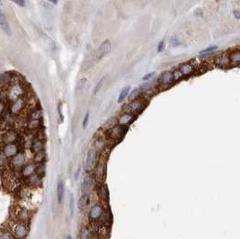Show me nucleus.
<instances>
[{
	"label": "nucleus",
	"instance_id": "obj_1",
	"mask_svg": "<svg viewBox=\"0 0 240 239\" xmlns=\"http://www.w3.org/2000/svg\"><path fill=\"white\" fill-rule=\"evenodd\" d=\"M10 229L15 235L17 239H25L29 235V227L26 224V222L23 221H16L15 222Z\"/></svg>",
	"mask_w": 240,
	"mask_h": 239
},
{
	"label": "nucleus",
	"instance_id": "obj_2",
	"mask_svg": "<svg viewBox=\"0 0 240 239\" xmlns=\"http://www.w3.org/2000/svg\"><path fill=\"white\" fill-rule=\"evenodd\" d=\"M145 103L144 101H140V100H136L133 102H129V103H127L123 110L125 112L127 113H131V114H138L139 112H141L144 109H145Z\"/></svg>",
	"mask_w": 240,
	"mask_h": 239
},
{
	"label": "nucleus",
	"instance_id": "obj_3",
	"mask_svg": "<svg viewBox=\"0 0 240 239\" xmlns=\"http://www.w3.org/2000/svg\"><path fill=\"white\" fill-rule=\"evenodd\" d=\"M98 152L97 149L96 148H92L88 151L87 157H86V160H85V169L87 171H92L94 170L97 165V161H98Z\"/></svg>",
	"mask_w": 240,
	"mask_h": 239
},
{
	"label": "nucleus",
	"instance_id": "obj_4",
	"mask_svg": "<svg viewBox=\"0 0 240 239\" xmlns=\"http://www.w3.org/2000/svg\"><path fill=\"white\" fill-rule=\"evenodd\" d=\"M104 212H105V210H104V206L101 203H96L95 205H93L91 207V208H90L88 217H89L90 220L98 221L101 219V218H103Z\"/></svg>",
	"mask_w": 240,
	"mask_h": 239
},
{
	"label": "nucleus",
	"instance_id": "obj_5",
	"mask_svg": "<svg viewBox=\"0 0 240 239\" xmlns=\"http://www.w3.org/2000/svg\"><path fill=\"white\" fill-rule=\"evenodd\" d=\"M126 131H127L126 126H123V125L119 124V125L114 126L111 130H109L108 133H109L110 138L116 140V139H122L123 138V136L125 135Z\"/></svg>",
	"mask_w": 240,
	"mask_h": 239
},
{
	"label": "nucleus",
	"instance_id": "obj_6",
	"mask_svg": "<svg viewBox=\"0 0 240 239\" xmlns=\"http://www.w3.org/2000/svg\"><path fill=\"white\" fill-rule=\"evenodd\" d=\"M19 153V146L16 143L5 144L2 147V155L7 158H12Z\"/></svg>",
	"mask_w": 240,
	"mask_h": 239
},
{
	"label": "nucleus",
	"instance_id": "obj_7",
	"mask_svg": "<svg viewBox=\"0 0 240 239\" xmlns=\"http://www.w3.org/2000/svg\"><path fill=\"white\" fill-rule=\"evenodd\" d=\"M111 48H112V45L109 41H105L104 42H103L96 50V52L95 55L96 61H99L100 59H102L110 51Z\"/></svg>",
	"mask_w": 240,
	"mask_h": 239
},
{
	"label": "nucleus",
	"instance_id": "obj_8",
	"mask_svg": "<svg viewBox=\"0 0 240 239\" xmlns=\"http://www.w3.org/2000/svg\"><path fill=\"white\" fill-rule=\"evenodd\" d=\"M25 162H26V159H25L24 154L19 152L17 155H15L14 157L11 158L10 165L15 169H22L25 165Z\"/></svg>",
	"mask_w": 240,
	"mask_h": 239
},
{
	"label": "nucleus",
	"instance_id": "obj_9",
	"mask_svg": "<svg viewBox=\"0 0 240 239\" xmlns=\"http://www.w3.org/2000/svg\"><path fill=\"white\" fill-rule=\"evenodd\" d=\"M18 139V133L14 130H7L2 133V142L3 144L15 143Z\"/></svg>",
	"mask_w": 240,
	"mask_h": 239
},
{
	"label": "nucleus",
	"instance_id": "obj_10",
	"mask_svg": "<svg viewBox=\"0 0 240 239\" xmlns=\"http://www.w3.org/2000/svg\"><path fill=\"white\" fill-rule=\"evenodd\" d=\"M37 166L38 165L35 164V163H32V164H27L25 165L22 169H21V172H22V174L24 176V177H29L31 176L34 173H36V171H37Z\"/></svg>",
	"mask_w": 240,
	"mask_h": 239
},
{
	"label": "nucleus",
	"instance_id": "obj_11",
	"mask_svg": "<svg viewBox=\"0 0 240 239\" xmlns=\"http://www.w3.org/2000/svg\"><path fill=\"white\" fill-rule=\"evenodd\" d=\"M135 119H136V115L125 112V113L122 114L121 116L119 117L118 122H119L120 125L126 126V125H129V124L132 123Z\"/></svg>",
	"mask_w": 240,
	"mask_h": 239
},
{
	"label": "nucleus",
	"instance_id": "obj_12",
	"mask_svg": "<svg viewBox=\"0 0 240 239\" xmlns=\"http://www.w3.org/2000/svg\"><path fill=\"white\" fill-rule=\"evenodd\" d=\"M0 26H1V29L2 31L8 36H11L12 33H11V29H10V26L5 17V15L4 13L1 11L0 12Z\"/></svg>",
	"mask_w": 240,
	"mask_h": 239
},
{
	"label": "nucleus",
	"instance_id": "obj_13",
	"mask_svg": "<svg viewBox=\"0 0 240 239\" xmlns=\"http://www.w3.org/2000/svg\"><path fill=\"white\" fill-rule=\"evenodd\" d=\"M43 148H44V144H43V140L42 139H40L38 138L37 137L33 140V144L31 146V149H32V152L34 154H36L38 152H41V151H43Z\"/></svg>",
	"mask_w": 240,
	"mask_h": 239
},
{
	"label": "nucleus",
	"instance_id": "obj_14",
	"mask_svg": "<svg viewBox=\"0 0 240 239\" xmlns=\"http://www.w3.org/2000/svg\"><path fill=\"white\" fill-rule=\"evenodd\" d=\"M26 182H28V184L32 187H37L42 184V177L38 173H34L31 176L26 178Z\"/></svg>",
	"mask_w": 240,
	"mask_h": 239
},
{
	"label": "nucleus",
	"instance_id": "obj_15",
	"mask_svg": "<svg viewBox=\"0 0 240 239\" xmlns=\"http://www.w3.org/2000/svg\"><path fill=\"white\" fill-rule=\"evenodd\" d=\"M93 184H94L93 176L90 173H87L84 177V180H83V183H82V191L83 192H87L90 188L93 186Z\"/></svg>",
	"mask_w": 240,
	"mask_h": 239
},
{
	"label": "nucleus",
	"instance_id": "obj_16",
	"mask_svg": "<svg viewBox=\"0 0 240 239\" xmlns=\"http://www.w3.org/2000/svg\"><path fill=\"white\" fill-rule=\"evenodd\" d=\"M174 80V79L173 73H171V72H169V71L165 72V73L161 76V77H160V82H161V84H162L163 85H165V86H169V85H171Z\"/></svg>",
	"mask_w": 240,
	"mask_h": 239
},
{
	"label": "nucleus",
	"instance_id": "obj_17",
	"mask_svg": "<svg viewBox=\"0 0 240 239\" xmlns=\"http://www.w3.org/2000/svg\"><path fill=\"white\" fill-rule=\"evenodd\" d=\"M64 191H65V184L62 180H59L57 184V199L58 203H61L64 197Z\"/></svg>",
	"mask_w": 240,
	"mask_h": 239
},
{
	"label": "nucleus",
	"instance_id": "obj_18",
	"mask_svg": "<svg viewBox=\"0 0 240 239\" xmlns=\"http://www.w3.org/2000/svg\"><path fill=\"white\" fill-rule=\"evenodd\" d=\"M89 203H90V197H89V195L86 194V193H84L79 198L77 205H78V208H80L81 211H85V208L88 207Z\"/></svg>",
	"mask_w": 240,
	"mask_h": 239
},
{
	"label": "nucleus",
	"instance_id": "obj_19",
	"mask_svg": "<svg viewBox=\"0 0 240 239\" xmlns=\"http://www.w3.org/2000/svg\"><path fill=\"white\" fill-rule=\"evenodd\" d=\"M228 57H229L230 64H233V65H240V50H233L229 54Z\"/></svg>",
	"mask_w": 240,
	"mask_h": 239
},
{
	"label": "nucleus",
	"instance_id": "obj_20",
	"mask_svg": "<svg viewBox=\"0 0 240 239\" xmlns=\"http://www.w3.org/2000/svg\"><path fill=\"white\" fill-rule=\"evenodd\" d=\"M0 239H17L10 228L2 227L0 232Z\"/></svg>",
	"mask_w": 240,
	"mask_h": 239
},
{
	"label": "nucleus",
	"instance_id": "obj_21",
	"mask_svg": "<svg viewBox=\"0 0 240 239\" xmlns=\"http://www.w3.org/2000/svg\"><path fill=\"white\" fill-rule=\"evenodd\" d=\"M179 70L182 72V74L184 76H188V75H191L192 73H193L194 67L192 64H184L181 66Z\"/></svg>",
	"mask_w": 240,
	"mask_h": 239
},
{
	"label": "nucleus",
	"instance_id": "obj_22",
	"mask_svg": "<svg viewBox=\"0 0 240 239\" xmlns=\"http://www.w3.org/2000/svg\"><path fill=\"white\" fill-rule=\"evenodd\" d=\"M216 63L219 66L225 67V66H227L228 64L230 63L229 57L228 56H226V55H221V56H220V57H218L216 58Z\"/></svg>",
	"mask_w": 240,
	"mask_h": 239
},
{
	"label": "nucleus",
	"instance_id": "obj_23",
	"mask_svg": "<svg viewBox=\"0 0 240 239\" xmlns=\"http://www.w3.org/2000/svg\"><path fill=\"white\" fill-rule=\"evenodd\" d=\"M96 176H98L100 179H103L105 177L106 174V167L105 165H99L96 166Z\"/></svg>",
	"mask_w": 240,
	"mask_h": 239
},
{
	"label": "nucleus",
	"instance_id": "obj_24",
	"mask_svg": "<svg viewBox=\"0 0 240 239\" xmlns=\"http://www.w3.org/2000/svg\"><path fill=\"white\" fill-rule=\"evenodd\" d=\"M45 159V153L44 151H41V152H38L36 154H34V163L37 164V165H40V164H42L43 161Z\"/></svg>",
	"mask_w": 240,
	"mask_h": 239
},
{
	"label": "nucleus",
	"instance_id": "obj_25",
	"mask_svg": "<svg viewBox=\"0 0 240 239\" xmlns=\"http://www.w3.org/2000/svg\"><path fill=\"white\" fill-rule=\"evenodd\" d=\"M130 90H131V87H130V86H126V87H124V88L123 89L122 92H121V94H120V95H119L118 103H122V102L124 101V99H125V98L127 97V95H129Z\"/></svg>",
	"mask_w": 240,
	"mask_h": 239
},
{
	"label": "nucleus",
	"instance_id": "obj_26",
	"mask_svg": "<svg viewBox=\"0 0 240 239\" xmlns=\"http://www.w3.org/2000/svg\"><path fill=\"white\" fill-rule=\"evenodd\" d=\"M90 235H91V232L87 227H83L81 228L79 232V238L80 239H89Z\"/></svg>",
	"mask_w": 240,
	"mask_h": 239
},
{
	"label": "nucleus",
	"instance_id": "obj_27",
	"mask_svg": "<svg viewBox=\"0 0 240 239\" xmlns=\"http://www.w3.org/2000/svg\"><path fill=\"white\" fill-rule=\"evenodd\" d=\"M114 126H116V120H115L114 118H112V119H110L108 122H106L104 123V129L109 130H111L112 128H113Z\"/></svg>",
	"mask_w": 240,
	"mask_h": 239
},
{
	"label": "nucleus",
	"instance_id": "obj_28",
	"mask_svg": "<svg viewBox=\"0 0 240 239\" xmlns=\"http://www.w3.org/2000/svg\"><path fill=\"white\" fill-rule=\"evenodd\" d=\"M69 211H70L71 216H73L75 212V200H74L73 194H70V197H69Z\"/></svg>",
	"mask_w": 240,
	"mask_h": 239
},
{
	"label": "nucleus",
	"instance_id": "obj_29",
	"mask_svg": "<svg viewBox=\"0 0 240 239\" xmlns=\"http://www.w3.org/2000/svg\"><path fill=\"white\" fill-rule=\"evenodd\" d=\"M85 84H86V79H85V78H83V79H80V80H79V82H78L77 85V87H76V90H77V93L82 91V89L85 87Z\"/></svg>",
	"mask_w": 240,
	"mask_h": 239
},
{
	"label": "nucleus",
	"instance_id": "obj_30",
	"mask_svg": "<svg viewBox=\"0 0 240 239\" xmlns=\"http://www.w3.org/2000/svg\"><path fill=\"white\" fill-rule=\"evenodd\" d=\"M138 95H139V91L137 90V89H135V90H133L131 94H130V95H129V97H128V99H129V102H133V101H136L137 100V96H138Z\"/></svg>",
	"mask_w": 240,
	"mask_h": 239
},
{
	"label": "nucleus",
	"instance_id": "obj_31",
	"mask_svg": "<svg viewBox=\"0 0 240 239\" xmlns=\"http://www.w3.org/2000/svg\"><path fill=\"white\" fill-rule=\"evenodd\" d=\"M217 49H218L217 46H211V47H208L207 49L201 50V51H200V54H207V53L212 52V51H213V50H217Z\"/></svg>",
	"mask_w": 240,
	"mask_h": 239
},
{
	"label": "nucleus",
	"instance_id": "obj_32",
	"mask_svg": "<svg viewBox=\"0 0 240 239\" xmlns=\"http://www.w3.org/2000/svg\"><path fill=\"white\" fill-rule=\"evenodd\" d=\"M170 42H171V45L173 47H177L179 45H181V42L178 41V39L175 37V36H173L171 39H170Z\"/></svg>",
	"mask_w": 240,
	"mask_h": 239
},
{
	"label": "nucleus",
	"instance_id": "obj_33",
	"mask_svg": "<svg viewBox=\"0 0 240 239\" xmlns=\"http://www.w3.org/2000/svg\"><path fill=\"white\" fill-rule=\"evenodd\" d=\"M104 78H102V80H100L98 83H97V85H96V87H95V91H94V93L95 94H96L100 89H101V87L103 86V84H104Z\"/></svg>",
	"mask_w": 240,
	"mask_h": 239
},
{
	"label": "nucleus",
	"instance_id": "obj_34",
	"mask_svg": "<svg viewBox=\"0 0 240 239\" xmlns=\"http://www.w3.org/2000/svg\"><path fill=\"white\" fill-rule=\"evenodd\" d=\"M173 76H174V80H178L181 78L184 75L182 74V72L180 70H175L174 72H173Z\"/></svg>",
	"mask_w": 240,
	"mask_h": 239
},
{
	"label": "nucleus",
	"instance_id": "obj_35",
	"mask_svg": "<svg viewBox=\"0 0 240 239\" xmlns=\"http://www.w3.org/2000/svg\"><path fill=\"white\" fill-rule=\"evenodd\" d=\"M88 121H89V111L86 112V114H85V116L84 118V121H83V128L84 129L86 128V126L88 124Z\"/></svg>",
	"mask_w": 240,
	"mask_h": 239
},
{
	"label": "nucleus",
	"instance_id": "obj_36",
	"mask_svg": "<svg viewBox=\"0 0 240 239\" xmlns=\"http://www.w3.org/2000/svg\"><path fill=\"white\" fill-rule=\"evenodd\" d=\"M12 1L15 2V4H17L20 7H24V5H25L24 0H12Z\"/></svg>",
	"mask_w": 240,
	"mask_h": 239
},
{
	"label": "nucleus",
	"instance_id": "obj_37",
	"mask_svg": "<svg viewBox=\"0 0 240 239\" xmlns=\"http://www.w3.org/2000/svg\"><path fill=\"white\" fill-rule=\"evenodd\" d=\"M164 45H165L164 41H161V42H159L158 46V52H161V51L163 50V49H164Z\"/></svg>",
	"mask_w": 240,
	"mask_h": 239
},
{
	"label": "nucleus",
	"instance_id": "obj_38",
	"mask_svg": "<svg viewBox=\"0 0 240 239\" xmlns=\"http://www.w3.org/2000/svg\"><path fill=\"white\" fill-rule=\"evenodd\" d=\"M80 172H81V167L79 166L77 169V171H76V173H75V175H74V178H75V180H77L78 179V176H79V173H80Z\"/></svg>",
	"mask_w": 240,
	"mask_h": 239
},
{
	"label": "nucleus",
	"instance_id": "obj_39",
	"mask_svg": "<svg viewBox=\"0 0 240 239\" xmlns=\"http://www.w3.org/2000/svg\"><path fill=\"white\" fill-rule=\"evenodd\" d=\"M61 106H62V104L59 103L58 109V112H59V117H61V122H62L63 121V115H62V111H61Z\"/></svg>",
	"mask_w": 240,
	"mask_h": 239
},
{
	"label": "nucleus",
	"instance_id": "obj_40",
	"mask_svg": "<svg viewBox=\"0 0 240 239\" xmlns=\"http://www.w3.org/2000/svg\"><path fill=\"white\" fill-rule=\"evenodd\" d=\"M233 15H234V16H235V18L236 19H240V12L239 11H237V10H234L233 11Z\"/></svg>",
	"mask_w": 240,
	"mask_h": 239
},
{
	"label": "nucleus",
	"instance_id": "obj_41",
	"mask_svg": "<svg viewBox=\"0 0 240 239\" xmlns=\"http://www.w3.org/2000/svg\"><path fill=\"white\" fill-rule=\"evenodd\" d=\"M153 75H154V73H151V74H147V76H145V77H143V80H147V79H149V78H151V77H153Z\"/></svg>",
	"mask_w": 240,
	"mask_h": 239
},
{
	"label": "nucleus",
	"instance_id": "obj_42",
	"mask_svg": "<svg viewBox=\"0 0 240 239\" xmlns=\"http://www.w3.org/2000/svg\"><path fill=\"white\" fill-rule=\"evenodd\" d=\"M49 1H50L53 4H57L58 3V0H49Z\"/></svg>",
	"mask_w": 240,
	"mask_h": 239
},
{
	"label": "nucleus",
	"instance_id": "obj_43",
	"mask_svg": "<svg viewBox=\"0 0 240 239\" xmlns=\"http://www.w3.org/2000/svg\"><path fill=\"white\" fill-rule=\"evenodd\" d=\"M67 239H72V236H71V235H68V236H67Z\"/></svg>",
	"mask_w": 240,
	"mask_h": 239
}]
</instances>
